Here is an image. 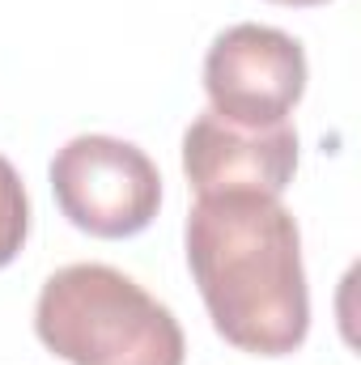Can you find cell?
I'll use <instances>...</instances> for the list:
<instances>
[{
    "label": "cell",
    "mask_w": 361,
    "mask_h": 365,
    "mask_svg": "<svg viewBox=\"0 0 361 365\" xmlns=\"http://www.w3.org/2000/svg\"><path fill=\"white\" fill-rule=\"evenodd\" d=\"M183 238L191 280L225 344L255 357H285L306 344L302 234L280 195H195Z\"/></svg>",
    "instance_id": "obj_1"
},
{
    "label": "cell",
    "mask_w": 361,
    "mask_h": 365,
    "mask_svg": "<svg viewBox=\"0 0 361 365\" xmlns=\"http://www.w3.org/2000/svg\"><path fill=\"white\" fill-rule=\"evenodd\" d=\"M34 336L68 365H183L171 306L111 264H68L43 280Z\"/></svg>",
    "instance_id": "obj_2"
},
{
    "label": "cell",
    "mask_w": 361,
    "mask_h": 365,
    "mask_svg": "<svg viewBox=\"0 0 361 365\" xmlns=\"http://www.w3.org/2000/svg\"><path fill=\"white\" fill-rule=\"evenodd\" d=\"M272 4H293V9H310V4H327V0H272Z\"/></svg>",
    "instance_id": "obj_7"
},
{
    "label": "cell",
    "mask_w": 361,
    "mask_h": 365,
    "mask_svg": "<svg viewBox=\"0 0 361 365\" xmlns=\"http://www.w3.org/2000/svg\"><path fill=\"white\" fill-rule=\"evenodd\" d=\"M60 212L93 238H132L162 208V175L145 149L119 136H73L51 158Z\"/></svg>",
    "instance_id": "obj_3"
},
{
    "label": "cell",
    "mask_w": 361,
    "mask_h": 365,
    "mask_svg": "<svg viewBox=\"0 0 361 365\" xmlns=\"http://www.w3.org/2000/svg\"><path fill=\"white\" fill-rule=\"evenodd\" d=\"M26 238H30V200H26L21 175L0 153V268H9L21 255Z\"/></svg>",
    "instance_id": "obj_6"
},
{
    "label": "cell",
    "mask_w": 361,
    "mask_h": 365,
    "mask_svg": "<svg viewBox=\"0 0 361 365\" xmlns=\"http://www.w3.org/2000/svg\"><path fill=\"white\" fill-rule=\"evenodd\" d=\"M298 170V132L285 123L247 128L217 110H204L183 132V175L195 195L260 191L280 195Z\"/></svg>",
    "instance_id": "obj_5"
},
{
    "label": "cell",
    "mask_w": 361,
    "mask_h": 365,
    "mask_svg": "<svg viewBox=\"0 0 361 365\" xmlns=\"http://www.w3.org/2000/svg\"><path fill=\"white\" fill-rule=\"evenodd\" d=\"M204 93L208 110L234 123H285L306 93V51L276 26L238 21L221 30L204 56Z\"/></svg>",
    "instance_id": "obj_4"
}]
</instances>
